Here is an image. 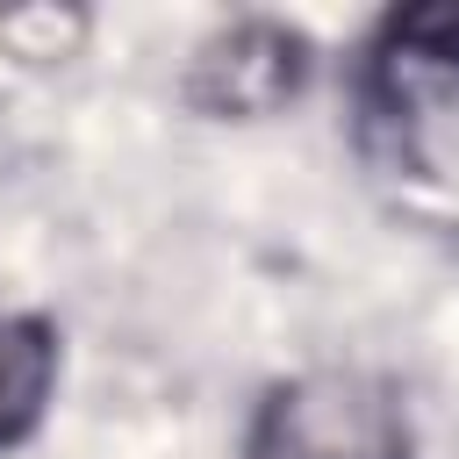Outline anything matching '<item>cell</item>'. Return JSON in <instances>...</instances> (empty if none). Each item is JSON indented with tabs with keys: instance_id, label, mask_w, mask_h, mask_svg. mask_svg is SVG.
Segmentation results:
<instances>
[{
	"instance_id": "6da1fadb",
	"label": "cell",
	"mask_w": 459,
	"mask_h": 459,
	"mask_svg": "<svg viewBox=\"0 0 459 459\" xmlns=\"http://www.w3.org/2000/svg\"><path fill=\"white\" fill-rule=\"evenodd\" d=\"M359 108L394 172L423 186H459V0L402 7L373 29Z\"/></svg>"
},
{
	"instance_id": "7a4b0ae2",
	"label": "cell",
	"mask_w": 459,
	"mask_h": 459,
	"mask_svg": "<svg viewBox=\"0 0 459 459\" xmlns=\"http://www.w3.org/2000/svg\"><path fill=\"white\" fill-rule=\"evenodd\" d=\"M244 459H416L402 394L359 366H308L265 387Z\"/></svg>"
},
{
	"instance_id": "277c9868",
	"label": "cell",
	"mask_w": 459,
	"mask_h": 459,
	"mask_svg": "<svg viewBox=\"0 0 459 459\" xmlns=\"http://www.w3.org/2000/svg\"><path fill=\"white\" fill-rule=\"evenodd\" d=\"M57 402V323L0 301V452L29 445Z\"/></svg>"
},
{
	"instance_id": "5b68a950",
	"label": "cell",
	"mask_w": 459,
	"mask_h": 459,
	"mask_svg": "<svg viewBox=\"0 0 459 459\" xmlns=\"http://www.w3.org/2000/svg\"><path fill=\"white\" fill-rule=\"evenodd\" d=\"M79 36H86L79 14H50V7L0 14V43H7V57H72Z\"/></svg>"
},
{
	"instance_id": "3957f363",
	"label": "cell",
	"mask_w": 459,
	"mask_h": 459,
	"mask_svg": "<svg viewBox=\"0 0 459 459\" xmlns=\"http://www.w3.org/2000/svg\"><path fill=\"white\" fill-rule=\"evenodd\" d=\"M308 65H316V50L294 22L237 14L194 43V57L179 72V100L208 122H265L308 86Z\"/></svg>"
}]
</instances>
